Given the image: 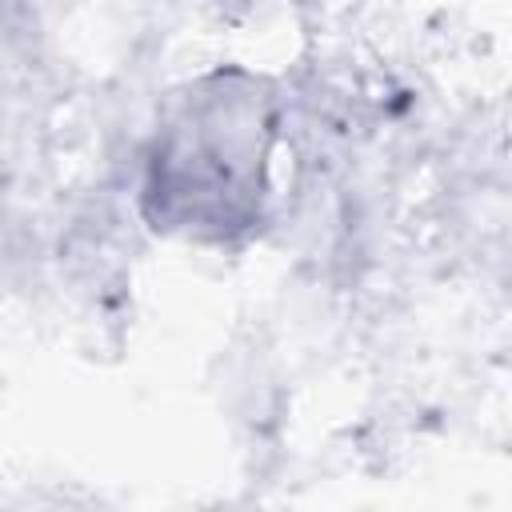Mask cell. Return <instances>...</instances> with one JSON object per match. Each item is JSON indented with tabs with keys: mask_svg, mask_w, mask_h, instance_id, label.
<instances>
[{
	"mask_svg": "<svg viewBox=\"0 0 512 512\" xmlns=\"http://www.w3.org/2000/svg\"><path fill=\"white\" fill-rule=\"evenodd\" d=\"M268 140L272 116L256 80L232 88L216 76L204 92L184 96L148 160L144 192L156 204V228H188L204 236L248 228L260 204Z\"/></svg>",
	"mask_w": 512,
	"mask_h": 512,
	"instance_id": "6da1fadb",
	"label": "cell"
}]
</instances>
